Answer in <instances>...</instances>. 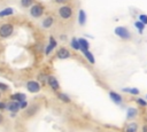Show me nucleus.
Returning <instances> with one entry per match:
<instances>
[{
  "label": "nucleus",
  "mask_w": 147,
  "mask_h": 132,
  "mask_svg": "<svg viewBox=\"0 0 147 132\" xmlns=\"http://www.w3.org/2000/svg\"><path fill=\"white\" fill-rule=\"evenodd\" d=\"M2 122H3V116L0 114V124H2Z\"/></svg>",
  "instance_id": "nucleus-32"
},
{
  "label": "nucleus",
  "mask_w": 147,
  "mask_h": 132,
  "mask_svg": "<svg viewBox=\"0 0 147 132\" xmlns=\"http://www.w3.org/2000/svg\"><path fill=\"white\" fill-rule=\"evenodd\" d=\"M42 13H44V8H42V6L39 5V3L33 5V6L31 7V9H30V14H31V16L34 17V18L40 17V16L42 15Z\"/></svg>",
  "instance_id": "nucleus-4"
},
{
  "label": "nucleus",
  "mask_w": 147,
  "mask_h": 132,
  "mask_svg": "<svg viewBox=\"0 0 147 132\" xmlns=\"http://www.w3.org/2000/svg\"><path fill=\"white\" fill-rule=\"evenodd\" d=\"M136 101H137V103H138L140 107H147V101H146L145 99H142V98H138Z\"/></svg>",
  "instance_id": "nucleus-23"
},
{
  "label": "nucleus",
  "mask_w": 147,
  "mask_h": 132,
  "mask_svg": "<svg viewBox=\"0 0 147 132\" xmlns=\"http://www.w3.org/2000/svg\"><path fill=\"white\" fill-rule=\"evenodd\" d=\"M122 91L125 93L132 94V95H139V93H140V91L137 87H124V88H122Z\"/></svg>",
  "instance_id": "nucleus-16"
},
{
  "label": "nucleus",
  "mask_w": 147,
  "mask_h": 132,
  "mask_svg": "<svg viewBox=\"0 0 147 132\" xmlns=\"http://www.w3.org/2000/svg\"><path fill=\"white\" fill-rule=\"evenodd\" d=\"M6 109L8 111H10V114H16L17 111H20V102L16 101H9L8 103H6Z\"/></svg>",
  "instance_id": "nucleus-6"
},
{
  "label": "nucleus",
  "mask_w": 147,
  "mask_h": 132,
  "mask_svg": "<svg viewBox=\"0 0 147 132\" xmlns=\"http://www.w3.org/2000/svg\"><path fill=\"white\" fill-rule=\"evenodd\" d=\"M3 109H6V103L0 102V110H3Z\"/></svg>",
  "instance_id": "nucleus-29"
},
{
  "label": "nucleus",
  "mask_w": 147,
  "mask_h": 132,
  "mask_svg": "<svg viewBox=\"0 0 147 132\" xmlns=\"http://www.w3.org/2000/svg\"><path fill=\"white\" fill-rule=\"evenodd\" d=\"M142 132H147V124H145L142 126Z\"/></svg>",
  "instance_id": "nucleus-31"
},
{
  "label": "nucleus",
  "mask_w": 147,
  "mask_h": 132,
  "mask_svg": "<svg viewBox=\"0 0 147 132\" xmlns=\"http://www.w3.org/2000/svg\"><path fill=\"white\" fill-rule=\"evenodd\" d=\"M53 49H54V47H52L51 45H48V46L46 47V51H45V54H46V55H49V54L52 53V51H53Z\"/></svg>",
  "instance_id": "nucleus-28"
},
{
  "label": "nucleus",
  "mask_w": 147,
  "mask_h": 132,
  "mask_svg": "<svg viewBox=\"0 0 147 132\" xmlns=\"http://www.w3.org/2000/svg\"><path fill=\"white\" fill-rule=\"evenodd\" d=\"M13 30H14V28L11 24H9V23L2 24L0 26V37L1 38H8L9 36H11Z\"/></svg>",
  "instance_id": "nucleus-2"
},
{
  "label": "nucleus",
  "mask_w": 147,
  "mask_h": 132,
  "mask_svg": "<svg viewBox=\"0 0 147 132\" xmlns=\"http://www.w3.org/2000/svg\"><path fill=\"white\" fill-rule=\"evenodd\" d=\"M78 42H79L80 51H87L90 48V42L85 38H78Z\"/></svg>",
  "instance_id": "nucleus-13"
},
{
  "label": "nucleus",
  "mask_w": 147,
  "mask_h": 132,
  "mask_svg": "<svg viewBox=\"0 0 147 132\" xmlns=\"http://www.w3.org/2000/svg\"><path fill=\"white\" fill-rule=\"evenodd\" d=\"M137 116H138V109L137 108H133V107L127 108V110H126V118L127 119H133Z\"/></svg>",
  "instance_id": "nucleus-12"
},
{
  "label": "nucleus",
  "mask_w": 147,
  "mask_h": 132,
  "mask_svg": "<svg viewBox=\"0 0 147 132\" xmlns=\"http://www.w3.org/2000/svg\"><path fill=\"white\" fill-rule=\"evenodd\" d=\"M32 1L33 0H21V5H22V7L28 8V7H30L32 5Z\"/></svg>",
  "instance_id": "nucleus-24"
},
{
  "label": "nucleus",
  "mask_w": 147,
  "mask_h": 132,
  "mask_svg": "<svg viewBox=\"0 0 147 132\" xmlns=\"http://www.w3.org/2000/svg\"><path fill=\"white\" fill-rule=\"evenodd\" d=\"M40 84L37 80H29L26 83V90L30 93H38L40 91Z\"/></svg>",
  "instance_id": "nucleus-5"
},
{
  "label": "nucleus",
  "mask_w": 147,
  "mask_h": 132,
  "mask_svg": "<svg viewBox=\"0 0 147 132\" xmlns=\"http://www.w3.org/2000/svg\"><path fill=\"white\" fill-rule=\"evenodd\" d=\"M32 107H33V108H29V109L26 110V114H25V115H26L28 117H29V116H33V115L37 112V110H38V104H33Z\"/></svg>",
  "instance_id": "nucleus-20"
},
{
  "label": "nucleus",
  "mask_w": 147,
  "mask_h": 132,
  "mask_svg": "<svg viewBox=\"0 0 147 132\" xmlns=\"http://www.w3.org/2000/svg\"><path fill=\"white\" fill-rule=\"evenodd\" d=\"M138 129H139L138 124H137L136 122H131V123H129L127 125H125L124 132H138Z\"/></svg>",
  "instance_id": "nucleus-11"
},
{
  "label": "nucleus",
  "mask_w": 147,
  "mask_h": 132,
  "mask_svg": "<svg viewBox=\"0 0 147 132\" xmlns=\"http://www.w3.org/2000/svg\"><path fill=\"white\" fill-rule=\"evenodd\" d=\"M8 90H9V86H8L7 84H5V83H1V81H0V91L6 92V91H8Z\"/></svg>",
  "instance_id": "nucleus-26"
},
{
  "label": "nucleus",
  "mask_w": 147,
  "mask_h": 132,
  "mask_svg": "<svg viewBox=\"0 0 147 132\" xmlns=\"http://www.w3.org/2000/svg\"><path fill=\"white\" fill-rule=\"evenodd\" d=\"M134 26L139 30V33H142V31H144V29H145V24H142L140 21H137V22L134 23Z\"/></svg>",
  "instance_id": "nucleus-22"
},
{
  "label": "nucleus",
  "mask_w": 147,
  "mask_h": 132,
  "mask_svg": "<svg viewBox=\"0 0 147 132\" xmlns=\"http://www.w3.org/2000/svg\"><path fill=\"white\" fill-rule=\"evenodd\" d=\"M109 98H110V100H111L115 104H121L122 101H123L122 95H121L119 93L115 92V91H110V92H109Z\"/></svg>",
  "instance_id": "nucleus-8"
},
{
  "label": "nucleus",
  "mask_w": 147,
  "mask_h": 132,
  "mask_svg": "<svg viewBox=\"0 0 147 132\" xmlns=\"http://www.w3.org/2000/svg\"><path fill=\"white\" fill-rule=\"evenodd\" d=\"M85 22H86V14H85V11L83 9H80L78 11V23H79V25L83 26L85 24Z\"/></svg>",
  "instance_id": "nucleus-15"
},
{
  "label": "nucleus",
  "mask_w": 147,
  "mask_h": 132,
  "mask_svg": "<svg viewBox=\"0 0 147 132\" xmlns=\"http://www.w3.org/2000/svg\"><path fill=\"white\" fill-rule=\"evenodd\" d=\"M146 99H147V95H146Z\"/></svg>",
  "instance_id": "nucleus-33"
},
{
  "label": "nucleus",
  "mask_w": 147,
  "mask_h": 132,
  "mask_svg": "<svg viewBox=\"0 0 147 132\" xmlns=\"http://www.w3.org/2000/svg\"><path fill=\"white\" fill-rule=\"evenodd\" d=\"M10 100L11 101H16V102H22V101L26 100V95L24 93L17 92V93H14V94L10 95Z\"/></svg>",
  "instance_id": "nucleus-9"
},
{
  "label": "nucleus",
  "mask_w": 147,
  "mask_h": 132,
  "mask_svg": "<svg viewBox=\"0 0 147 132\" xmlns=\"http://www.w3.org/2000/svg\"><path fill=\"white\" fill-rule=\"evenodd\" d=\"M59 15L63 18V20H69L72 16V9L69 6H62L59 9Z\"/></svg>",
  "instance_id": "nucleus-3"
},
{
  "label": "nucleus",
  "mask_w": 147,
  "mask_h": 132,
  "mask_svg": "<svg viewBox=\"0 0 147 132\" xmlns=\"http://www.w3.org/2000/svg\"><path fill=\"white\" fill-rule=\"evenodd\" d=\"M47 84L51 86V88L53 91H59V88H60L59 80L54 76H47Z\"/></svg>",
  "instance_id": "nucleus-7"
},
{
  "label": "nucleus",
  "mask_w": 147,
  "mask_h": 132,
  "mask_svg": "<svg viewBox=\"0 0 147 132\" xmlns=\"http://www.w3.org/2000/svg\"><path fill=\"white\" fill-rule=\"evenodd\" d=\"M53 22H54V18L52 17V16H47L44 21H42V28L44 29H49L52 25H53Z\"/></svg>",
  "instance_id": "nucleus-14"
},
{
  "label": "nucleus",
  "mask_w": 147,
  "mask_h": 132,
  "mask_svg": "<svg viewBox=\"0 0 147 132\" xmlns=\"http://www.w3.org/2000/svg\"><path fill=\"white\" fill-rule=\"evenodd\" d=\"M71 47L76 51H80V47H79V42H78V39L77 38H72L71 39V42H70Z\"/></svg>",
  "instance_id": "nucleus-21"
},
{
  "label": "nucleus",
  "mask_w": 147,
  "mask_h": 132,
  "mask_svg": "<svg viewBox=\"0 0 147 132\" xmlns=\"http://www.w3.org/2000/svg\"><path fill=\"white\" fill-rule=\"evenodd\" d=\"M26 108H28V101L26 100L20 102V109H26Z\"/></svg>",
  "instance_id": "nucleus-27"
},
{
  "label": "nucleus",
  "mask_w": 147,
  "mask_h": 132,
  "mask_svg": "<svg viewBox=\"0 0 147 132\" xmlns=\"http://www.w3.org/2000/svg\"><path fill=\"white\" fill-rule=\"evenodd\" d=\"M114 32L116 36H118L119 38H122L124 40H129L131 38V33L125 26H117V28H115Z\"/></svg>",
  "instance_id": "nucleus-1"
},
{
  "label": "nucleus",
  "mask_w": 147,
  "mask_h": 132,
  "mask_svg": "<svg viewBox=\"0 0 147 132\" xmlns=\"http://www.w3.org/2000/svg\"><path fill=\"white\" fill-rule=\"evenodd\" d=\"M13 14H14V9L10 8V7H8V8H5V9H2V10L0 11V17L10 16V15H13Z\"/></svg>",
  "instance_id": "nucleus-18"
},
{
  "label": "nucleus",
  "mask_w": 147,
  "mask_h": 132,
  "mask_svg": "<svg viewBox=\"0 0 147 132\" xmlns=\"http://www.w3.org/2000/svg\"><path fill=\"white\" fill-rule=\"evenodd\" d=\"M57 98H59L61 101H63L64 103H69V102L71 101V99L69 98V95L65 94V93H59V94H57Z\"/></svg>",
  "instance_id": "nucleus-19"
},
{
  "label": "nucleus",
  "mask_w": 147,
  "mask_h": 132,
  "mask_svg": "<svg viewBox=\"0 0 147 132\" xmlns=\"http://www.w3.org/2000/svg\"><path fill=\"white\" fill-rule=\"evenodd\" d=\"M68 0H55V2H57V3H65Z\"/></svg>",
  "instance_id": "nucleus-30"
},
{
  "label": "nucleus",
  "mask_w": 147,
  "mask_h": 132,
  "mask_svg": "<svg viewBox=\"0 0 147 132\" xmlns=\"http://www.w3.org/2000/svg\"><path fill=\"white\" fill-rule=\"evenodd\" d=\"M139 21L142 23V24H147V15L146 14H141V15H139Z\"/></svg>",
  "instance_id": "nucleus-25"
},
{
  "label": "nucleus",
  "mask_w": 147,
  "mask_h": 132,
  "mask_svg": "<svg viewBox=\"0 0 147 132\" xmlns=\"http://www.w3.org/2000/svg\"><path fill=\"white\" fill-rule=\"evenodd\" d=\"M83 52V54H84V56L87 59V61L91 63V64H94V62H95V59H94V56H93V54L87 49V51H82Z\"/></svg>",
  "instance_id": "nucleus-17"
},
{
  "label": "nucleus",
  "mask_w": 147,
  "mask_h": 132,
  "mask_svg": "<svg viewBox=\"0 0 147 132\" xmlns=\"http://www.w3.org/2000/svg\"><path fill=\"white\" fill-rule=\"evenodd\" d=\"M56 56H57L59 59H62V60H64V59H68V57H70V52H69L67 48H64V47H61V48L57 51V53H56Z\"/></svg>",
  "instance_id": "nucleus-10"
}]
</instances>
